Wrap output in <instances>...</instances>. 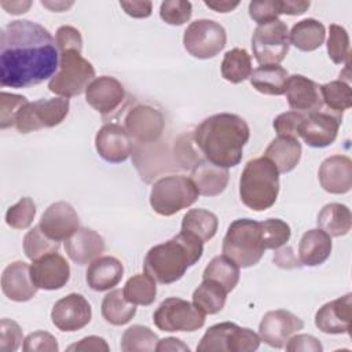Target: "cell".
<instances>
[{"label": "cell", "instance_id": "6da1fadb", "mask_svg": "<svg viewBox=\"0 0 352 352\" xmlns=\"http://www.w3.org/2000/svg\"><path fill=\"white\" fill-rule=\"evenodd\" d=\"M59 67V51L51 33L29 19L7 23L0 34L1 87L28 88L51 80Z\"/></svg>", "mask_w": 352, "mask_h": 352}, {"label": "cell", "instance_id": "7a4b0ae2", "mask_svg": "<svg viewBox=\"0 0 352 352\" xmlns=\"http://www.w3.org/2000/svg\"><path fill=\"white\" fill-rule=\"evenodd\" d=\"M250 138L246 121L231 113L205 118L194 131V143L206 161L220 168L236 166Z\"/></svg>", "mask_w": 352, "mask_h": 352}, {"label": "cell", "instance_id": "3957f363", "mask_svg": "<svg viewBox=\"0 0 352 352\" xmlns=\"http://www.w3.org/2000/svg\"><path fill=\"white\" fill-rule=\"evenodd\" d=\"M204 253V242L180 231L169 241L153 246L144 258V272L155 282L169 285L179 280Z\"/></svg>", "mask_w": 352, "mask_h": 352}, {"label": "cell", "instance_id": "277c9868", "mask_svg": "<svg viewBox=\"0 0 352 352\" xmlns=\"http://www.w3.org/2000/svg\"><path fill=\"white\" fill-rule=\"evenodd\" d=\"M279 194V172L263 157L250 160L239 177V197L245 206L263 212L271 208Z\"/></svg>", "mask_w": 352, "mask_h": 352}, {"label": "cell", "instance_id": "5b68a950", "mask_svg": "<svg viewBox=\"0 0 352 352\" xmlns=\"http://www.w3.org/2000/svg\"><path fill=\"white\" fill-rule=\"evenodd\" d=\"M223 253L239 268L257 264L265 250L261 223L253 219H236L227 230L223 239Z\"/></svg>", "mask_w": 352, "mask_h": 352}, {"label": "cell", "instance_id": "8992f818", "mask_svg": "<svg viewBox=\"0 0 352 352\" xmlns=\"http://www.w3.org/2000/svg\"><path fill=\"white\" fill-rule=\"evenodd\" d=\"M95 69L77 50L59 52L58 72L48 82V89L60 98H72L82 94L94 81Z\"/></svg>", "mask_w": 352, "mask_h": 352}, {"label": "cell", "instance_id": "52a82bcc", "mask_svg": "<svg viewBox=\"0 0 352 352\" xmlns=\"http://www.w3.org/2000/svg\"><path fill=\"white\" fill-rule=\"evenodd\" d=\"M198 190L192 180L183 175L158 179L150 192V205L161 216H172L191 206L198 199Z\"/></svg>", "mask_w": 352, "mask_h": 352}, {"label": "cell", "instance_id": "ba28073f", "mask_svg": "<svg viewBox=\"0 0 352 352\" xmlns=\"http://www.w3.org/2000/svg\"><path fill=\"white\" fill-rule=\"evenodd\" d=\"M260 336L232 322L210 326L197 345L198 352H252L260 346Z\"/></svg>", "mask_w": 352, "mask_h": 352}, {"label": "cell", "instance_id": "9c48e42d", "mask_svg": "<svg viewBox=\"0 0 352 352\" xmlns=\"http://www.w3.org/2000/svg\"><path fill=\"white\" fill-rule=\"evenodd\" d=\"M67 98L38 99L28 102L15 118V128L21 133L34 132L43 128H52L59 125L69 114Z\"/></svg>", "mask_w": 352, "mask_h": 352}, {"label": "cell", "instance_id": "30bf717a", "mask_svg": "<svg viewBox=\"0 0 352 352\" xmlns=\"http://www.w3.org/2000/svg\"><path fill=\"white\" fill-rule=\"evenodd\" d=\"M154 324L162 331H195L205 324V314L194 304L179 298H165L153 315Z\"/></svg>", "mask_w": 352, "mask_h": 352}, {"label": "cell", "instance_id": "8fae6325", "mask_svg": "<svg viewBox=\"0 0 352 352\" xmlns=\"http://www.w3.org/2000/svg\"><path fill=\"white\" fill-rule=\"evenodd\" d=\"M289 47V30L280 19L258 25L253 32L252 50L260 65L280 63L286 58Z\"/></svg>", "mask_w": 352, "mask_h": 352}, {"label": "cell", "instance_id": "7c38bea8", "mask_svg": "<svg viewBox=\"0 0 352 352\" xmlns=\"http://www.w3.org/2000/svg\"><path fill=\"white\" fill-rule=\"evenodd\" d=\"M227 34L224 28L212 19H197L191 22L183 36L186 51L198 59L216 56L224 47Z\"/></svg>", "mask_w": 352, "mask_h": 352}, {"label": "cell", "instance_id": "4fadbf2b", "mask_svg": "<svg viewBox=\"0 0 352 352\" xmlns=\"http://www.w3.org/2000/svg\"><path fill=\"white\" fill-rule=\"evenodd\" d=\"M124 125L136 143L154 144L165 131V118L158 109L150 104H138L126 113Z\"/></svg>", "mask_w": 352, "mask_h": 352}, {"label": "cell", "instance_id": "5bb4252c", "mask_svg": "<svg viewBox=\"0 0 352 352\" xmlns=\"http://www.w3.org/2000/svg\"><path fill=\"white\" fill-rule=\"evenodd\" d=\"M342 114L331 111H312L304 116V120L298 128V136L315 148L327 147L334 143L338 135Z\"/></svg>", "mask_w": 352, "mask_h": 352}, {"label": "cell", "instance_id": "9a60e30c", "mask_svg": "<svg viewBox=\"0 0 352 352\" xmlns=\"http://www.w3.org/2000/svg\"><path fill=\"white\" fill-rule=\"evenodd\" d=\"M92 318L89 302L82 294L70 293L58 300L51 311V319L60 331H77L85 327Z\"/></svg>", "mask_w": 352, "mask_h": 352}, {"label": "cell", "instance_id": "2e32d148", "mask_svg": "<svg viewBox=\"0 0 352 352\" xmlns=\"http://www.w3.org/2000/svg\"><path fill=\"white\" fill-rule=\"evenodd\" d=\"M304 327L302 319L286 309L268 311L260 324V340L272 348H283L287 340Z\"/></svg>", "mask_w": 352, "mask_h": 352}, {"label": "cell", "instance_id": "e0dca14e", "mask_svg": "<svg viewBox=\"0 0 352 352\" xmlns=\"http://www.w3.org/2000/svg\"><path fill=\"white\" fill-rule=\"evenodd\" d=\"M41 231L54 241H66L80 228V219L74 208L65 201L51 204L43 213Z\"/></svg>", "mask_w": 352, "mask_h": 352}, {"label": "cell", "instance_id": "ac0fdd59", "mask_svg": "<svg viewBox=\"0 0 352 352\" xmlns=\"http://www.w3.org/2000/svg\"><path fill=\"white\" fill-rule=\"evenodd\" d=\"M95 147L100 158L110 164H121L132 154V138L118 124H104L95 136Z\"/></svg>", "mask_w": 352, "mask_h": 352}, {"label": "cell", "instance_id": "d6986e66", "mask_svg": "<svg viewBox=\"0 0 352 352\" xmlns=\"http://www.w3.org/2000/svg\"><path fill=\"white\" fill-rule=\"evenodd\" d=\"M30 276L37 289L58 290L69 282L70 267L63 256L54 252L33 260L30 265Z\"/></svg>", "mask_w": 352, "mask_h": 352}, {"label": "cell", "instance_id": "ffe728a7", "mask_svg": "<svg viewBox=\"0 0 352 352\" xmlns=\"http://www.w3.org/2000/svg\"><path fill=\"white\" fill-rule=\"evenodd\" d=\"M125 99L122 84L110 76H100L85 89V100L103 117L116 111Z\"/></svg>", "mask_w": 352, "mask_h": 352}, {"label": "cell", "instance_id": "44dd1931", "mask_svg": "<svg viewBox=\"0 0 352 352\" xmlns=\"http://www.w3.org/2000/svg\"><path fill=\"white\" fill-rule=\"evenodd\" d=\"M352 320V294L348 293L337 300L322 305L315 314L316 327L326 334H346Z\"/></svg>", "mask_w": 352, "mask_h": 352}, {"label": "cell", "instance_id": "7402d4cb", "mask_svg": "<svg viewBox=\"0 0 352 352\" xmlns=\"http://www.w3.org/2000/svg\"><path fill=\"white\" fill-rule=\"evenodd\" d=\"M287 103L293 111L312 113L322 110L323 100L320 95V85L301 74L287 77L285 89Z\"/></svg>", "mask_w": 352, "mask_h": 352}, {"label": "cell", "instance_id": "603a6c76", "mask_svg": "<svg viewBox=\"0 0 352 352\" xmlns=\"http://www.w3.org/2000/svg\"><path fill=\"white\" fill-rule=\"evenodd\" d=\"M1 290L4 296L16 302H25L37 293V286L30 276V267L25 261L8 264L1 275Z\"/></svg>", "mask_w": 352, "mask_h": 352}, {"label": "cell", "instance_id": "cb8c5ba5", "mask_svg": "<svg viewBox=\"0 0 352 352\" xmlns=\"http://www.w3.org/2000/svg\"><path fill=\"white\" fill-rule=\"evenodd\" d=\"M319 183L330 194H345L352 187V161L346 155L326 158L318 172Z\"/></svg>", "mask_w": 352, "mask_h": 352}, {"label": "cell", "instance_id": "d4e9b609", "mask_svg": "<svg viewBox=\"0 0 352 352\" xmlns=\"http://www.w3.org/2000/svg\"><path fill=\"white\" fill-rule=\"evenodd\" d=\"M104 248V239L91 228H78L65 241V250L69 258L78 265H85L100 257Z\"/></svg>", "mask_w": 352, "mask_h": 352}, {"label": "cell", "instance_id": "484cf974", "mask_svg": "<svg viewBox=\"0 0 352 352\" xmlns=\"http://www.w3.org/2000/svg\"><path fill=\"white\" fill-rule=\"evenodd\" d=\"M124 275L122 263L113 256H102L94 260L87 272L85 280L95 292H106L120 283Z\"/></svg>", "mask_w": 352, "mask_h": 352}, {"label": "cell", "instance_id": "4316f807", "mask_svg": "<svg viewBox=\"0 0 352 352\" xmlns=\"http://www.w3.org/2000/svg\"><path fill=\"white\" fill-rule=\"evenodd\" d=\"M190 179L201 195L216 197L226 190L230 173L227 168L216 166L212 162L204 160L192 166Z\"/></svg>", "mask_w": 352, "mask_h": 352}, {"label": "cell", "instance_id": "83f0119b", "mask_svg": "<svg viewBox=\"0 0 352 352\" xmlns=\"http://www.w3.org/2000/svg\"><path fill=\"white\" fill-rule=\"evenodd\" d=\"M331 236L320 228L308 230L298 243V258L301 265L316 267L323 264L331 253Z\"/></svg>", "mask_w": 352, "mask_h": 352}, {"label": "cell", "instance_id": "f1b7e54d", "mask_svg": "<svg viewBox=\"0 0 352 352\" xmlns=\"http://www.w3.org/2000/svg\"><path fill=\"white\" fill-rule=\"evenodd\" d=\"M264 157L275 165L279 173H287L300 162L301 143L296 138L278 136L268 144Z\"/></svg>", "mask_w": 352, "mask_h": 352}, {"label": "cell", "instance_id": "f546056e", "mask_svg": "<svg viewBox=\"0 0 352 352\" xmlns=\"http://www.w3.org/2000/svg\"><path fill=\"white\" fill-rule=\"evenodd\" d=\"M287 70L279 65H261L250 74L252 87L264 95H283L287 81Z\"/></svg>", "mask_w": 352, "mask_h": 352}, {"label": "cell", "instance_id": "4dcf8cb0", "mask_svg": "<svg viewBox=\"0 0 352 352\" xmlns=\"http://www.w3.org/2000/svg\"><path fill=\"white\" fill-rule=\"evenodd\" d=\"M326 37V29L322 22L308 18L297 22L293 25L290 33H289V40L290 43L300 51L304 52H311L318 50Z\"/></svg>", "mask_w": 352, "mask_h": 352}, {"label": "cell", "instance_id": "1f68e13d", "mask_svg": "<svg viewBox=\"0 0 352 352\" xmlns=\"http://www.w3.org/2000/svg\"><path fill=\"white\" fill-rule=\"evenodd\" d=\"M316 223L330 236L346 235L352 227L351 210L346 205L338 202L327 204L319 212Z\"/></svg>", "mask_w": 352, "mask_h": 352}, {"label": "cell", "instance_id": "d6a6232c", "mask_svg": "<svg viewBox=\"0 0 352 352\" xmlns=\"http://www.w3.org/2000/svg\"><path fill=\"white\" fill-rule=\"evenodd\" d=\"M219 227L217 216L206 209H191L182 220V231L194 235L201 242L212 239Z\"/></svg>", "mask_w": 352, "mask_h": 352}, {"label": "cell", "instance_id": "836d02e7", "mask_svg": "<svg viewBox=\"0 0 352 352\" xmlns=\"http://www.w3.org/2000/svg\"><path fill=\"white\" fill-rule=\"evenodd\" d=\"M136 314L135 304L126 301L121 289L111 290L102 301L103 319L114 326H122L128 323Z\"/></svg>", "mask_w": 352, "mask_h": 352}, {"label": "cell", "instance_id": "e575fe53", "mask_svg": "<svg viewBox=\"0 0 352 352\" xmlns=\"http://www.w3.org/2000/svg\"><path fill=\"white\" fill-rule=\"evenodd\" d=\"M202 279L214 280L227 293H230L239 282V267L224 254L216 256L204 270Z\"/></svg>", "mask_w": 352, "mask_h": 352}, {"label": "cell", "instance_id": "d590c367", "mask_svg": "<svg viewBox=\"0 0 352 352\" xmlns=\"http://www.w3.org/2000/svg\"><path fill=\"white\" fill-rule=\"evenodd\" d=\"M226 300L227 292L219 283L209 279H204L192 293V304L205 315L220 312L226 305Z\"/></svg>", "mask_w": 352, "mask_h": 352}, {"label": "cell", "instance_id": "8d00e7d4", "mask_svg": "<svg viewBox=\"0 0 352 352\" xmlns=\"http://www.w3.org/2000/svg\"><path fill=\"white\" fill-rule=\"evenodd\" d=\"M252 58L243 48H232L226 52L221 62V76L231 84H239L252 74Z\"/></svg>", "mask_w": 352, "mask_h": 352}, {"label": "cell", "instance_id": "74e56055", "mask_svg": "<svg viewBox=\"0 0 352 352\" xmlns=\"http://www.w3.org/2000/svg\"><path fill=\"white\" fill-rule=\"evenodd\" d=\"M122 293L126 301L135 305H151L157 296L155 280L146 272L136 274L126 280Z\"/></svg>", "mask_w": 352, "mask_h": 352}, {"label": "cell", "instance_id": "f35d334b", "mask_svg": "<svg viewBox=\"0 0 352 352\" xmlns=\"http://www.w3.org/2000/svg\"><path fill=\"white\" fill-rule=\"evenodd\" d=\"M157 344V334L142 324L128 327L121 337V349L124 352H153L155 351Z\"/></svg>", "mask_w": 352, "mask_h": 352}, {"label": "cell", "instance_id": "ab89813d", "mask_svg": "<svg viewBox=\"0 0 352 352\" xmlns=\"http://www.w3.org/2000/svg\"><path fill=\"white\" fill-rule=\"evenodd\" d=\"M320 95L323 103L331 113L342 114L344 110L352 106V91L349 84L344 80H334L320 85Z\"/></svg>", "mask_w": 352, "mask_h": 352}, {"label": "cell", "instance_id": "60d3db41", "mask_svg": "<svg viewBox=\"0 0 352 352\" xmlns=\"http://www.w3.org/2000/svg\"><path fill=\"white\" fill-rule=\"evenodd\" d=\"M59 242L48 238L40 228L34 226L23 236V252L29 260H37L45 254L58 252Z\"/></svg>", "mask_w": 352, "mask_h": 352}, {"label": "cell", "instance_id": "b9f144b4", "mask_svg": "<svg viewBox=\"0 0 352 352\" xmlns=\"http://www.w3.org/2000/svg\"><path fill=\"white\" fill-rule=\"evenodd\" d=\"M327 54L329 58L337 63H346L349 60V36L346 30L336 23H331L329 28V38H327Z\"/></svg>", "mask_w": 352, "mask_h": 352}, {"label": "cell", "instance_id": "7bdbcfd3", "mask_svg": "<svg viewBox=\"0 0 352 352\" xmlns=\"http://www.w3.org/2000/svg\"><path fill=\"white\" fill-rule=\"evenodd\" d=\"M36 216V204L32 198L23 197L6 212V223L15 230L28 228Z\"/></svg>", "mask_w": 352, "mask_h": 352}, {"label": "cell", "instance_id": "ee69618b", "mask_svg": "<svg viewBox=\"0 0 352 352\" xmlns=\"http://www.w3.org/2000/svg\"><path fill=\"white\" fill-rule=\"evenodd\" d=\"M261 232L265 249H278L283 246L292 235L290 226L280 219H267L261 223Z\"/></svg>", "mask_w": 352, "mask_h": 352}, {"label": "cell", "instance_id": "f6af8a7d", "mask_svg": "<svg viewBox=\"0 0 352 352\" xmlns=\"http://www.w3.org/2000/svg\"><path fill=\"white\" fill-rule=\"evenodd\" d=\"M192 14V6L190 1L183 0H166L160 6V16L168 25H183Z\"/></svg>", "mask_w": 352, "mask_h": 352}, {"label": "cell", "instance_id": "bcb514c9", "mask_svg": "<svg viewBox=\"0 0 352 352\" xmlns=\"http://www.w3.org/2000/svg\"><path fill=\"white\" fill-rule=\"evenodd\" d=\"M26 103L28 99L25 96L3 91L0 94V128L6 129L15 125V118Z\"/></svg>", "mask_w": 352, "mask_h": 352}, {"label": "cell", "instance_id": "7dc6e473", "mask_svg": "<svg viewBox=\"0 0 352 352\" xmlns=\"http://www.w3.org/2000/svg\"><path fill=\"white\" fill-rule=\"evenodd\" d=\"M249 15L257 25L276 21L280 15V0H260L249 3Z\"/></svg>", "mask_w": 352, "mask_h": 352}, {"label": "cell", "instance_id": "c3c4849f", "mask_svg": "<svg viewBox=\"0 0 352 352\" xmlns=\"http://www.w3.org/2000/svg\"><path fill=\"white\" fill-rule=\"evenodd\" d=\"M23 341L22 329L11 319H1L0 322V349L4 352H14Z\"/></svg>", "mask_w": 352, "mask_h": 352}, {"label": "cell", "instance_id": "681fc988", "mask_svg": "<svg viewBox=\"0 0 352 352\" xmlns=\"http://www.w3.org/2000/svg\"><path fill=\"white\" fill-rule=\"evenodd\" d=\"M304 116L305 114L293 110L279 114L274 120V129L278 133V136H289L297 139L298 128L304 120Z\"/></svg>", "mask_w": 352, "mask_h": 352}, {"label": "cell", "instance_id": "f907efd6", "mask_svg": "<svg viewBox=\"0 0 352 352\" xmlns=\"http://www.w3.org/2000/svg\"><path fill=\"white\" fill-rule=\"evenodd\" d=\"M23 351L25 352H34V351H40V352H56L59 349L56 338L43 330L30 333L25 340H23Z\"/></svg>", "mask_w": 352, "mask_h": 352}, {"label": "cell", "instance_id": "816d5d0a", "mask_svg": "<svg viewBox=\"0 0 352 352\" xmlns=\"http://www.w3.org/2000/svg\"><path fill=\"white\" fill-rule=\"evenodd\" d=\"M55 43L58 47V51H66V50H77V51H82V37L80 34V32L69 25L60 26L56 30L55 34Z\"/></svg>", "mask_w": 352, "mask_h": 352}, {"label": "cell", "instance_id": "f5cc1de1", "mask_svg": "<svg viewBox=\"0 0 352 352\" xmlns=\"http://www.w3.org/2000/svg\"><path fill=\"white\" fill-rule=\"evenodd\" d=\"M285 346H286V351L289 352H297V351L322 352L323 351V346L319 342V340L311 334H297L294 337H290L285 344Z\"/></svg>", "mask_w": 352, "mask_h": 352}, {"label": "cell", "instance_id": "db71d44e", "mask_svg": "<svg viewBox=\"0 0 352 352\" xmlns=\"http://www.w3.org/2000/svg\"><path fill=\"white\" fill-rule=\"evenodd\" d=\"M272 260L279 268H283V270H293V268L301 267L300 258L294 254V250L292 246H283L282 249L278 248Z\"/></svg>", "mask_w": 352, "mask_h": 352}, {"label": "cell", "instance_id": "11a10c76", "mask_svg": "<svg viewBox=\"0 0 352 352\" xmlns=\"http://www.w3.org/2000/svg\"><path fill=\"white\" fill-rule=\"evenodd\" d=\"M109 349L110 348H109L106 340L102 337H98V336L84 337L78 342L67 346V351H95V352L104 351V352H107Z\"/></svg>", "mask_w": 352, "mask_h": 352}, {"label": "cell", "instance_id": "9f6ffc18", "mask_svg": "<svg viewBox=\"0 0 352 352\" xmlns=\"http://www.w3.org/2000/svg\"><path fill=\"white\" fill-rule=\"evenodd\" d=\"M120 6L132 18H147L151 15V1H120Z\"/></svg>", "mask_w": 352, "mask_h": 352}, {"label": "cell", "instance_id": "6f0895ef", "mask_svg": "<svg viewBox=\"0 0 352 352\" xmlns=\"http://www.w3.org/2000/svg\"><path fill=\"white\" fill-rule=\"evenodd\" d=\"M311 3L304 0H280V14L301 15L309 8Z\"/></svg>", "mask_w": 352, "mask_h": 352}, {"label": "cell", "instance_id": "680465c9", "mask_svg": "<svg viewBox=\"0 0 352 352\" xmlns=\"http://www.w3.org/2000/svg\"><path fill=\"white\" fill-rule=\"evenodd\" d=\"M155 351H158V352H164V351H183V352H188L190 348L182 340L175 338V337H168V338L158 340Z\"/></svg>", "mask_w": 352, "mask_h": 352}, {"label": "cell", "instance_id": "91938a15", "mask_svg": "<svg viewBox=\"0 0 352 352\" xmlns=\"http://www.w3.org/2000/svg\"><path fill=\"white\" fill-rule=\"evenodd\" d=\"M205 6L217 12H231L239 6V1H220V0H205Z\"/></svg>", "mask_w": 352, "mask_h": 352}, {"label": "cell", "instance_id": "94428289", "mask_svg": "<svg viewBox=\"0 0 352 352\" xmlns=\"http://www.w3.org/2000/svg\"><path fill=\"white\" fill-rule=\"evenodd\" d=\"M32 6V1H1V7L12 15H19L23 14L29 10Z\"/></svg>", "mask_w": 352, "mask_h": 352}, {"label": "cell", "instance_id": "6125c7cd", "mask_svg": "<svg viewBox=\"0 0 352 352\" xmlns=\"http://www.w3.org/2000/svg\"><path fill=\"white\" fill-rule=\"evenodd\" d=\"M41 6L50 8L51 11H56V12H62L65 10H67L69 7L73 6V3H65V1H41Z\"/></svg>", "mask_w": 352, "mask_h": 352}]
</instances>
